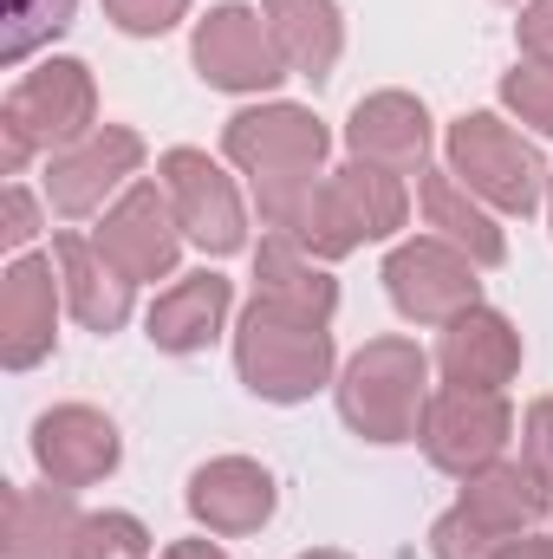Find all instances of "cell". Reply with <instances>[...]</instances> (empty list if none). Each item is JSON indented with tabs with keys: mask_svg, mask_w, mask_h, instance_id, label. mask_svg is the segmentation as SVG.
Instances as JSON below:
<instances>
[{
	"mask_svg": "<svg viewBox=\"0 0 553 559\" xmlns=\"http://www.w3.org/2000/svg\"><path fill=\"white\" fill-rule=\"evenodd\" d=\"M548 514V488L534 481L528 462H495L469 475L462 501L430 527L436 559H502L521 534H534Z\"/></svg>",
	"mask_w": 553,
	"mask_h": 559,
	"instance_id": "6da1fadb",
	"label": "cell"
},
{
	"mask_svg": "<svg viewBox=\"0 0 553 559\" xmlns=\"http://www.w3.org/2000/svg\"><path fill=\"white\" fill-rule=\"evenodd\" d=\"M430 404V358L411 338H372L339 384V411L365 442H411Z\"/></svg>",
	"mask_w": 553,
	"mask_h": 559,
	"instance_id": "7a4b0ae2",
	"label": "cell"
},
{
	"mask_svg": "<svg viewBox=\"0 0 553 559\" xmlns=\"http://www.w3.org/2000/svg\"><path fill=\"white\" fill-rule=\"evenodd\" d=\"M235 358H242V378L255 397L268 404H299L326 384L332 371V332L319 319H299V312H280L268 299L248 306L242 319V338H235Z\"/></svg>",
	"mask_w": 553,
	"mask_h": 559,
	"instance_id": "3957f363",
	"label": "cell"
},
{
	"mask_svg": "<svg viewBox=\"0 0 553 559\" xmlns=\"http://www.w3.org/2000/svg\"><path fill=\"white\" fill-rule=\"evenodd\" d=\"M92 118H98V98H92V72L79 59H52V66L26 72L7 92V111H0L7 176H20L33 150H72V143H85L92 138Z\"/></svg>",
	"mask_w": 553,
	"mask_h": 559,
	"instance_id": "277c9868",
	"label": "cell"
},
{
	"mask_svg": "<svg viewBox=\"0 0 553 559\" xmlns=\"http://www.w3.org/2000/svg\"><path fill=\"white\" fill-rule=\"evenodd\" d=\"M449 169H456L462 189L489 195L508 215H528L541 202V176H548L541 150L521 131H508L502 118H489V111H475V118H462L449 131Z\"/></svg>",
	"mask_w": 553,
	"mask_h": 559,
	"instance_id": "5b68a950",
	"label": "cell"
},
{
	"mask_svg": "<svg viewBox=\"0 0 553 559\" xmlns=\"http://www.w3.org/2000/svg\"><path fill=\"white\" fill-rule=\"evenodd\" d=\"M508 436H515V417H508L502 391H456V384H443L423 404V423H416L423 455L443 475H462V481L482 475V468H495L502 449H508Z\"/></svg>",
	"mask_w": 553,
	"mask_h": 559,
	"instance_id": "8992f818",
	"label": "cell"
},
{
	"mask_svg": "<svg viewBox=\"0 0 553 559\" xmlns=\"http://www.w3.org/2000/svg\"><path fill=\"white\" fill-rule=\"evenodd\" d=\"M156 169H163V195H169V209H176V228H183L196 248L235 254V248L248 241L242 195H235V182H228L202 150H169Z\"/></svg>",
	"mask_w": 553,
	"mask_h": 559,
	"instance_id": "52a82bcc",
	"label": "cell"
},
{
	"mask_svg": "<svg viewBox=\"0 0 553 559\" xmlns=\"http://www.w3.org/2000/svg\"><path fill=\"white\" fill-rule=\"evenodd\" d=\"M385 286L398 299V312L416 325H449L475 306V261L449 241H411L385 261Z\"/></svg>",
	"mask_w": 553,
	"mask_h": 559,
	"instance_id": "ba28073f",
	"label": "cell"
},
{
	"mask_svg": "<svg viewBox=\"0 0 553 559\" xmlns=\"http://www.w3.org/2000/svg\"><path fill=\"white\" fill-rule=\"evenodd\" d=\"M228 156L255 176V182H286V176H319L326 163V131L313 111L299 105H268V111H242L228 124Z\"/></svg>",
	"mask_w": 553,
	"mask_h": 559,
	"instance_id": "9c48e42d",
	"label": "cell"
},
{
	"mask_svg": "<svg viewBox=\"0 0 553 559\" xmlns=\"http://www.w3.org/2000/svg\"><path fill=\"white\" fill-rule=\"evenodd\" d=\"M196 66L209 85L222 92H268L274 79H286V59L274 46V26L248 7H215L196 26Z\"/></svg>",
	"mask_w": 553,
	"mask_h": 559,
	"instance_id": "30bf717a",
	"label": "cell"
},
{
	"mask_svg": "<svg viewBox=\"0 0 553 559\" xmlns=\"http://www.w3.org/2000/svg\"><path fill=\"white\" fill-rule=\"evenodd\" d=\"M98 254L118 267V274L131 280H163L176 267V209H169V195L156 189V182H138L105 222H98Z\"/></svg>",
	"mask_w": 553,
	"mask_h": 559,
	"instance_id": "8fae6325",
	"label": "cell"
},
{
	"mask_svg": "<svg viewBox=\"0 0 553 559\" xmlns=\"http://www.w3.org/2000/svg\"><path fill=\"white\" fill-rule=\"evenodd\" d=\"M138 163H143V138L138 131L105 124V131H92L85 143H72V150L52 156V169H46V195H52L59 215H92L125 176H138Z\"/></svg>",
	"mask_w": 553,
	"mask_h": 559,
	"instance_id": "7c38bea8",
	"label": "cell"
},
{
	"mask_svg": "<svg viewBox=\"0 0 553 559\" xmlns=\"http://www.w3.org/2000/svg\"><path fill=\"white\" fill-rule=\"evenodd\" d=\"M33 455H39L52 488H92L118 468V429L85 404H66V411H46L33 423Z\"/></svg>",
	"mask_w": 553,
	"mask_h": 559,
	"instance_id": "4fadbf2b",
	"label": "cell"
},
{
	"mask_svg": "<svg viewBox=\"0 0 553 559\" xmlns=\"http://www.w3.org/2000/svg\"><path fill=\"white\" fill-rule=\"evenodd\" d=\"M436 365H443V384H456V391H502L521 371V332L502 312L469 306L462 319H449Z\"/></svg>",
	"mask_w": 553,
	"mask_h": 559,
	"instance_id": "5bb4252c",
	"label": "cell"
},
{
	"mask_svg": "<svg viewBox=\"0 0 553 559\" xmlns=\"http://www.w3.org/2000/svg\"><path fill=\"white\" fill-rule=\"evenodd\" d=\"M189 514L209 534H255L274 514V475L248 455H222L209 468H196L189 481Z\"/></svg>",
	"mask_w": 553,
	"mask_h": 559,
	"instance_id": "9a60e30c",
	"label": "cell"
},
{
	"mask_svg": "<svg viewBox=\"0 0 553 559\" xmlns=\"http://www.w3.org/2000/svg\"><path fill=\"white\" fill-rule=\"evenodd\" d=\"M345 143H352L358 163H378V169H391V176H411V169L423 176L430 118H423V105L404 98V92H378V98H365V105L352 111Z\"/></svg>",
	"mask_w": 553,
	"mask_h": 559,
	"instance_id": "2e32d148",
	"label": "cell"
},
{
	"mask_svg": "<svg viewBox=\"0 0 553 559\" xmlns=\"http://www.w3.org/2000/svg\"><path fill=\"white\" fill-rule=\"evenodd\" d=\"M52 312H59L52 261H13L0 280V358L13 371L39 365L52 352Z\"/></svg>",
	"mask_w": 553,
	"mask_h": 559,
	"instance_id": "e0dca14e",
	"label": "cell"
},
{
	"mask_svg": "<svg viewBox=\"0 0 553 559\" xmlns=\"http://www.w3.org/2000/svg\"><path fill=\"white\" fill-rule=\"evenodd\" d=\"M52 254H59V286H66L79 325H92V332H118V325L131 319V280L98 254V241H85V235H59Z\"/></svg>",
	"mask_w": 553,
	"mask_h": 559,
	"instance_id": "ac0fdd59",
	"label": "cell"
},
{
	"mask_svg": "<svg viewBox=\"0 0 553 559\" xmlns=\"http://www.w3.org/2000/svg\"><path fill=\"white\" fill-rule=\"evenodd\" d=\"M79 527L66 488H7V559H79Z\"/></svg>",
	"mask_w": 553,
	"mask_h": 559,
	"instance_id": "d6986e66",
	"label": "cell"
},
{
	"mask_svg": "<svg viewBox=\"0 0 553 559\" xmlns=\"http://www.w3.org/2000/svg\"><path fill=\"white\" fill-rule=\"evenodd\" d=\"M228 280L222 274H189L176 280L156 306H150V345H163V352H202L215 332H222V319H228Z\"/></svg>",
	"mask_w": 553,
	"mask_h": 559,
	"instance_id": "ffe728a7",
	"label": "cell"
},
{
	"mask_svg": "<svg viewBox=\"0 0 553 559\" xmlns=\"http://www.w3.org/2000/svg\"><path fill=\"white\" fill-rule=\"evenodd\" d=\"M255 299H268L280 312H299V319H332L339 306V286L313 267V254L286 235H268L261 241V261H255Z\"/></svg>",
	"mask_w": 553,
	"mask_h": 559,
	"instance_id": "44dd1931",
	"label": "cell"
},
{
	"mask_svg": "<svg viewBox=\"0 0 553 559\" xmlns=\"http://www.w3.org/2000/svg\"><path fill=\"white\" fill-rule=\"evenodd\" d=\"M423 222L436 228V241L462 248L475 267H502V254H508L502 228L469 202V189L456 182V169H423Z\"/></svg>",
	"mask_w": 553,
	"mask_h": 559,
	"instance_id": "7402d4cb",
	"label": "cell"
},
{
	"mask_svg": "<svg viewBox=\"0 0 553 559\" xmlns=\"http://www.w3.org/2000/svg\"><path fill=\"white\" fill-rule=\"evenodd\" d=\"M268 26H274L286 72H299V79H326L339 46H345V26H339L332 0H268Z\"/></svg>",
	"mask_w": 553,
	"mask_h": 559,
	"instance_id": "603a6c76",
	"label": "cell"
},
{
	"mask_svg": "<svg viewBox=\"0 0 553 559\" xmlns=\"http://www.w3.org/2000/svg\"><path fill=\"white\" fill-rule=\"evenodd\" d=\"M72 7L79 0H7V33H0V59L20 66L33 46H46L52 33L72 26Z\"/></svg>",
	"mask_w": 553,
	"mask_h": 559,
	"instance_id": "cb8c5ba5",
	"label": "cell"
},
{
	"mask_svg": "<svg viewBox=\"0 0 553 559\" xmlns=\"http://www.w3.org/2000/svg\"><path fill=\"white\" fill-rule=\"evenodd\" d=\"M79 559H150V534L138 514H85Z\"/></svg>",
	"mask_w": 553,
	"mask_h": 559,
	"instance_id": "d4e9b609",
	"label": "cell"
},
{
	"mask_svg": "<svg viewBox=\"0 0 553 559\" xmlns=\"http://www.w3.org/2000/svg\"><path fill=\"white\" fill-rule=\"evenodd\" d=\"M502 98L521 111V124H534V131H548L553 138V59H528V66H515V72L502 79Z\"/></svg>",
	"mask_w": 553,
	"mask_h": 559,
	"instance_id": "484cf974",
	"label": "cell"
},
{
	"mask_svg": "<svg viewBox=\"0 0 553 559\" xmlns=\"http://www.w3.org/2000/svg\"><path fill=\"white\" fill-rule=\"evenodd\" d=\"M189 0H105V13L125 26V33H169L183 20Z\"/></svg>",
	"mask_w": 553,
	"mask_h": 559,
	"instance_id": "4316f807",
	"label": "cell"
},
{
	"mask_svg": "<svg viewBox=\"0 0 553 559\" xmlns=\"http://www.w3.org/2000/svg\"><path fill=\"white\" fill-rule=\"evenodd\" d=\"M521 462L534 468V481L553 488V397H541L528 411V429H521Z\"/></svg>",
	"mask_w": 553,
	"mask_h": 559,
	"instance_id": "83f0119b",
	"label": "cell"
},
{
	"mask_svg": "<svg viewBox=\"0 0 553 559\" xmlns=\"http://www.w3.org/2000/svg\"><path fill=\"white\" fill-rule=\"evenodd\" d=\"M521 46H528L534 59H553V0H534V7L521 13Z\"/></svg>",
	"mask_w": 553,
	"mask_h": 559,
	"instance_id": "f1b7e54d",
	"label": "cell"
},
{
	"mask_svg": "<svg viewBox=\"0 0 553 559\" xmlns=\"http://www.w3.org/2000/svg\"><path fill=\"white\" fill-rule=\"evenodd\" d=\"M0 235H7V248H26V241H33V195H26L20 182L7 189V228H0Z\"/></svg>",
	"mask_w": 553,
	"mask_h": 559,
	"instance_id": "f546056e",
	"label": "cell"
},
{
	"mask_svg": "<svg viewBox=\"0 0 553 559\" xmlns=\"http://www.w3.org/2000/svg\"><path fill=\"white\" fill-rule=\"evenodd\" d=\"M502 559H553V540H541V534H521V540H515Z\"/></svg>",
	"mask_w": 553,
	"mask_h": 559,
	"instance_id": "4dcf8cb0",
	"label": "cell"
},
{
	"mask_svg": "<svg viewBox=\"0 0 553 559\" xmlns=\"http://www.w3.org/2000/svg\"><path fill=\"white\" fill-rule=\"evenodd\" d=\"M169 559H228V554H215L209 540H183V547H169Z\"/></svg>",
	"mask_w": 553,
	"mask_h": 559,
	"instance_id": "1f68e13d",
	"label": "cell"
},
{
	"mask_svg": "<svg viewBox=\"0 0 553 559\" xmlns=\"http://www.w3.org/2000/svg\"><path fill=\"white\" fill-rule=\"evenodd\" d=\"M306 559H345V554H306Z\"/></svg>",
	"mask_w": 553,
	"mask_h": 559,
	"instance_id": "d6a6232c",
	"label": "cell"
}]
</instances>
